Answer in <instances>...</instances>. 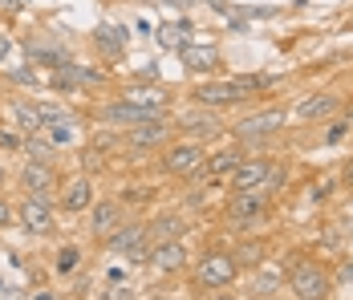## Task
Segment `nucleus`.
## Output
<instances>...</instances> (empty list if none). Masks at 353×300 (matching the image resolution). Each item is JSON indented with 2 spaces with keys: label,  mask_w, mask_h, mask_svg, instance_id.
<instances>
[{
  "label": "nucleus",
  "mask_w": 353,
  "mask_h": 300,
  "mask_svg": "<svg viewBox=\"0 0 353 300\" xmlns=\"http://www.w3.org/2000/svg\"><path fill=\"white\" fill-rule=\"evenodd\" d=\"M106 248L126 256L130 264H146L150 256V239H146V223H122L114 235H106Z\"/></svg>",
  "instance_id": "1a4fd4ad"
},
{
  "label": "nucleus",
  "mask_w": 353,
  "mask_h": 300,
  "mask_svg": "<svg viewBox=\"0 0 353 300\" xmlns=\"http://www.w3.org/2000/svg\"><path fill=\"white\" fill-rule=\"evenodd\" d=\"M8 114H12V122H17V130L25 134H45V118H41V106L29 98H12L8 101Z\"/></svg>",
  "instance_id": "aec40b11"
},
{
  "label": "nucleus",
  "mask_w": 353,
  "mask_h": 300,
  "mask_svg": "<svg viewBox=\"0 0 353 300\" xmlns=\"http://www.w3.org/2000/svg\"><path fill=\"white\" fill-rule=\"evenodd\" d=\"M232 256H236V264H240V268H260V264H264V243L248 239V243H240Z\"/></svg>",
  "instance_id": "cd10ccee"
},
{
  "label": "nucleus",
  "mask_w": 353,
  "mask_h": 300,
  "mask_svg": "<svg viewBox=\"0 0 353 300\" xmlns=\"http://www.w3.org/2000/svg\"><path fill=\"white\" fill-rule=\"evenodd\" d=\"M236 276H240V264H236V256L232 252H208V256H199L195 260V284L203 288V292H219V288H228V284H236Z\"/></svg>",
  "instance_id": "20e7f679"
},
{
  "label": "nucleus",
  "mask_w": 353,
  "mask_h": 300,
  "mask_svg": "<svg viewBox=\"0 0 353 300\" xmlns=\"http://www.w3.org/2000/svg\"><path fill=\"white\" fill-rule=\"evenodd\" d=\"M12 219H17V207L0 195V232H8V228H12Z\"/></svg>",
  "instance_id": "72a5a7b5"
},
{
  "label": "nucleus",
  "mask_w": 353,
  "mask_h": 300,
  "mask_svg": "<svg viewBox=\"0 0 353 300\" xmlns=\"http://www.w3.org/2000/svg\"><path fill=\"white\" fill-rule=\"evenodd\" d=\"M25 154H29L33 163H49V167H53L61 150H57V146H53L45 134H29V138H25Z\"/></svg>",
  "instance_id": "bb28decb"
},
{
  "label": "nucleus",
  "mask_w": 353,
  "mask_h": 300,
  "mask_svg": "<svg viewBox=\"0 0 353 300\" xmlns=\"http://www.w3.org/2000/svg\"><path fill=\"white\" fill-rule=\"evenodd\" d=\"M122 101H130V106H150V110H167V106H171V90H167V86H154V81H146V86H126Z\"/></svg>",
  "instance_id": "412c9836"
},
{
  "label": "nucleus",
  "mask_w": 353,
  "mask_h": 300,
  "mask_svg": "<svg viewBox=\"0 0 353 300\" xmlns=\"http://www.w3.org/2000/svg\"><path fill=\"white\" fill-rule=\"evenodd\" d=\"M187 248H183V239H175V243H154L150 248V256H146V264L154 268L159 276H175V272H183L187 268Z\"/></svg>",
  "instance_id": "a211bd4d"
},
{
  "label": "nucleus",
  "mask_w": 353,
  "mask_h": 300,
  "mask_svg": "<svg viewBox=\"0 0 353 300\" xmlns=\"http://www.w3.org/2000/svg\"><path fill=\"white\" fill-rule=\"evenodd\" d=\"M244 163V150L240 146H228V150H219V154H212L208 163H203V174L208 179H232V170Z\"/></svg>",
  "instance_id": "5701e85b"
},
{
  "label": "nucleus",
  "mask_w": 353,
  "mask_h": 300,
  "mask_svg": "<svg viewBox=\"0 0 353 300\" xmlns=\"http://www.w3.org/2000/svg\"><path fill=\"white\" fill-rule=\"evenodd\" d=\"M175 126L167 118H154V122H139V126H126V146L134 150H154V146H167Z\"/></svg>",
  "instance_id": "2eb2a0df"
},
{
  "label": "nucleus",
  "mask_w": 353,
  "mask_h": 300,
  "mask_svg": "<svg viewBox=\"0 0 353 300\" xmlns=\"http://www.w3.org/2000/svg\"><path fill=\"white\" fill-rule=\"evenodd\" d=\"M17 223H21L29 235H49L57 219H53V207H49V199L25 195V199H21V207H17Z\"/></svg>",
  "instance_id": "f8f14e48"
},
{
  "label": "nucleus",
  "mask_w": 353,
  "mask_h": 300,
  "mask_svg": "<svg viewBox=\"0 0 353 300\" xmlns=\"http://www.w3.org/2000/svg\"><path fill=\"white\" fill-rule=\"evenodd\" d=\"M268 86L264 73H244V77H219V81H199L195 86V106H208V110H232V106H244L252 101L260 90Z\"/></svg>",
  "instance_id": "f257e3e1"
},
{
  "label": "nucleus",
  "mask_w": 353,
  "mask_h": 300,
  "mask_svg": "<svg viewBox=\"0 0 353 300\" xmlns=\"http://www.w3.org/2000/svg\"><path fill=\"white\" fill-rule=\"evenodd\" d=\"M187 232H191L187 219L175 215V211H163V215H154V219L146 223V239H150V248H154V243H175V239H183Z\"/></svg>",
  "instance_id": "6ab92c4d"
},
{
  "label": "nucleus",
  "mask_w": 353,
  "mask_h": 300,
  "mask_svg": "<svg viewBox=\"0 0 353 300\" xmlns=\"http://www.w3.org/2000/svg\"><path fill=\"white\" fill-rule=\"evenodd\" d=\"M53 272L65 276V280L77 276V272H81V248H77V243H61L57 256H53Z\"/></svg>",
  "instance_id": "a878e982"
},
{
  "label": "nucleus",
  "mask_w": 353,
  "mask_h": 300,
  "mask_svg": "<svg viewBox=\"0 0 353 300\" xmlns=\"http://www.w3.org/2000/svg\"><path fill=\"white\" fill-rule=\"evenodd\" d=\"M191 37H195L191 21H179V25H159V29H154V41H159V49H171V53H179V49H183Z\"/></svg>",
  "instance_id": "b1692460"
},
{
  "label": "nucleus",
  "mask_w": 353,
  "mask_h": 300,
  "mask_svg": "<svg viewBox=\"0 0 353 300\" xmlns=\"http://www.w3.org/2000/svg\"><path fill=\"white\" fill-rule=\"evenodd\" d=\"M167 4H175V8H195V4H203V0H167Z\"/></svg>",
  "instance_id": "e433bc0d"
},
{
  "label": "nucleus",
  "mask_w": 353,
  "mask_h": 300,
  "mask_svg": "<svg viewBox=\"0 0 353 300\" xmlns=\"http://www.w3.org/2000/svg\"><path fill=\"white\" fill-rule=\"evenodd\" d=\"M341 110H345V101L337 98V94H309V98L296 101L292 118H296V122H325V118H333V114H341Z\"/></svg>",
  "instance_id": "dca6fc26"
},
{
  "label": "nucleus",
  "mask_w": 353,
  "mask_h": 300,
  "mask_svg": "<svg viewBox=\"0 0 353 300\" xmlns=\"http://www.w3.org/2000/svg\"><path fill=\"white\" fill-rule=\"evenodd\" d=\"M8 183V167H4V159H0V187Z\"/></svg>",
  "instance_id": "ea45409f"
},
{
  "label": "nucleus",
  "mask_w": 353,
  "mask_h": 300,
  "mask_svg": "<svg viewBox=\"0 0 353 300\" xmlns=\"http://www.w3.org/2000/svg\"><path fill=\"white\" fill-rule=\"evenodd\" d=\"M179 61H183L187 73H215V69L223 66L219 45H195V41H187V45L179 49Z\"/></svg>",
  "instance_id": "f3484780"
},
{
  "label": "nucleus",
  "mask_w": 353,
  "mask_h": 300,
  "mask_svg": "<svg viewBox=\"0 0 353 300\" xmlns=\"http://www.w3.org/2000/svg\"><path fill=\"white\" fill-rule=\"evenodd\" d=\"M8 49H12V41H8V33H0V66H4V57H8Z\"/></svg>",
  "instance_id": "f704fd0d"
},
{
  "label": "nucleus",
  "mask_w": 353,
  "mask_h": 300,
  "mask_svg": "<svg viewBox=\"0 0 353 300\" xmlns=\"http://www.w3.org/2000/svg\"><path fill=\"white\" fill-rule=\"evenodd\" d=\"M17 150H25V134L17 126H0V154H17Z\"/></svg>",
  "instance_id": "c85d7f7f"
},
{
  "label": "nucleus",
  "mask_w": 353,
  "mask_h": 300,
  "mask_svg": "<svg viewBox=\"0 0 353 300\" xmlns=\"http://www.w3.org/2000/svg\"><path fill=\"white\" fill-rule=\"evenodd\" d=\"M49 81H53V90H90V86H106V69L65 61L61 69H53Z\"/></svg>",
  "instance_id": "9b49d317"
},
{
  "label": "nucleus",
  "mask_w": 353,
  "mask_h": 300,
  "mask_svg": "<svg viewBox=\"0 0 353 300\" xmlns=\"http://www.w3.org/2000/svg\"><path fill=\"white\" fill-rule=\"evenodd\" d=\"M284 122H288V114H284L281 106H268V110H256V114L240 118V122L232 126V134H236L240 142H256V138H272V134H281Z\"/></svg>",
  "instance_id": "6e6552de"
},
{
  "label": "nucleus",
  "mask_w": 353,
  "mask_h": 300,
  "mask_svg": "<svg viewBox=\"0 0 353 300\" xmlns=\"http://www.w3.org/2000/svg\"><path fill=\"white\" fill-rule=\"evenodd\" d=\"M345 134H350V118H341V122H333V126H329V134H325V142H329V146H337V142H341Z\"/></svg>",
  "instance_id": "473e14b6"
},
{
  "label": "nucleus",
  "mask_w": 353,
  "mask_h": 300,
  "mask_svg": "<svg viewBox=\"0 0 353 300\" xmlns=\"http://www.w3.org/2000/svg\"><path fill=\"white\" fill-rule=\"evenodd\" d=\"M0 300H21V292L17 288H0Z\"/></svg>",
  "instance_id": "4c0bfd02"
},
{
  "label": "nucleus",
  "mask_w": 353,
  "mask_h": 300,
  "mask_svg": "<svg viewBox=\"0 0 353 300\" xmlns=\"http://www.w3.org/2000/svg\"><path fill=\"white\" fill-rule=\"evenodd\" d=\"M272 215V191H236L228 199V219L236 228H260L264 219Z\"/></svg>",
  "instance_id": "423d86ee"
},
{
  "label": "nucleus",
  "mask_w": 353,
  "mask_h": 300,
  "mask_svg": "<svg viewBox=\"0 0 353 300\" xmlns=\"http://www.w3.org/2000/svg\"><path fill=\"white\" fill-rule=\"evenodd\" d=\"M25 53H29V66H45V69H61L65 66V49L61 45H45V41H25Z\"/></svg>",
  "instance_id": "4be33fe9"
},
{
  "label": "nucleus",
  "mask_w": 353,
  "mask_h": 300,
  "mask_svg": "<svg viewBox=\"0 0 353 300\" xmlns=\"http://www.w3.org/2000/svg\"><path fill=\"white\" fill-rule=\"evenodd\" d=\"M4 77L17 81V86H41V77H37L33 69H4Z\"/></svg>",
  "instance_id": "c756f323"
},
{
  "label": "nucleus",
  "mask_w": 353,
  "mask_h": 300,
  "mask_svg": "<svg viewBox=\"0 0 353 300\" xmlns=\"http://www.w3.org/2000/svg\"><path fill=\"white\" fill-rule=\"evenodd\" d=\"M341 280H350L353 284V264H341Z\"/></svg>",
  "instance_id": "58836bf2"
},
{
  "label": "nucleus",
  "mask_w": 353,
  "mask_h": 300,
  "mask_svg": "<svg viewBox=\"0 0 353 300\" xmlns=\"http://www.w3.org/2000/svg\"><path fill=\"white\" fill-rule=\"evenodd\" d=\"M122 223H126V207H122V199H94V207H90V235H94V239L114 235Z\"/></svg>",
  "instance_id": "ddd939ff"
},
{
  "label": "nucleus",
  "mask_w": 353,
  "mask_h": 300,
  "mask_svg": "<svg viewBox=\"0 0 353 300\" xmlns=\"http://www.w3.org/2000/svg\"><path fill=\"white\" fill-rule=\"evenodd\" d=\"M17 183L25 187V195H37V199H53V191H57V174L49 163H21L17 170Z\"/></svg>",
  "instance_id": "4468645a"
},
{
  "label": "nucleus",
  "mask_w": 353,
  "mask_h": 300,
  "mask_svg": "<svg viewBox=\"0 0 353 300\" xmlns=\"http://www.w3.org/2000/svg\"><path fill=\"white\" fill-rule=\"evenodd\" d=\"M150 195H154V191H146V187H126V191H122V207H126V203H150Z\"/></svg>",
  "instance_id": "2f4dec72"
},
{
  "label": "nucleus",
  "mask_w": 353,
  "mask_h": 300,
  "mask_svg": "<svg viewBox=\"0 0 353 300\" xmlns=\"http://www.w3.org/2000/svg\"><path fill=\"white\" fill-rule=\"evenodd\" d=\"M106 300H134V284H126V280H114L106 288Z\"/></svg>",
  "instance_id": "7c9ffc66"
},
{
  "label": "nucleus",
  "mask_w": 353,
  "mask_h": 300,
  "mask_svg": "<svg viewBox=\"0 0 353 300\" xmlns=\"http://www.w3.org/2000/svg\"><path fill=\"white\" fill-rule=\"evenodd\" d=\"M284 183V167L276 159H244L232 170V191H276Z\"/></svg>",
  "instance_id": "f03ea898"
},
{
  "label": "nucleus",
  "mask_w": 353,
  "mask_h": 300,
  "mask_svg": "<svg viewBox=\"0 0 353 300\" xmlns=\"http://www.w3.org/2000/svg\"><path fill=\"white\" fill-rule=\"evenodd\" d=\"M212 300H236V297H228V292H219V297H212Z\"/></svg>",
  "instance_id": "a19ab883"
},
{
  "label": "nucleus",
  "mask_w": 353,
  "mask_h": 300,
  "mask_svg": "<svg viewBox=\"0 0 353 300\" xmlns=\"http://www.w3.org/2000/svg\"><path fill=\"white\" fill-rule=\"evenodd\" d=\"M126 41H130V29H126V25H114V29H98V33H94V45H98L106 57H122Z\"/></svg>",
  "instance_id": "393cba45"
},
{
  "label": "nucleus",
  "mask_w": 353,
  "mask_h": 300,
  "mask_svg": "<svg viewBox=\"0 0 353 300\" xmlns=\"http://www.w3.org/2000/svg\"><path fill=\"white\" fill-rule=\"evenodd\" d=\"M203 163H208V150H203V142H195V138H183V142H167L163 146V174H171V179H195V174H203Z\"/></svg>",
  "instance_id": "7ed1b4c3"
},
{
  "label": "nucleus",
  "mask_w": 353,
  "mask_h": 300,
  "mask_svg": "<svg viewBox=\"0 0 353 300\" xmlns=\"http://www.w3.org/2000/svg\"><path fill=\"white\" fill-rule=\"evenodd\" d=\"M183 138H195V142H203V138H219L223 134V118H219V110H208V106H195V110H183L175 114V122H171Z\"/></svg>",
  "instance_id": "0eeeda50"
},
{
  "label": "nucleus",
  "mask_w": 353,
  "mask_h": 300,
  "mask_svg": "<svg viewBox=\"0 0 353 300\" xmlns=\"http://www.w3.org/2000/svg\"><path fill=\"white\" fill-rule=\"evenodd\" d=\"M288 284H292V300H329L333 276L313 260H296L288 268Z\"/></svg>",
  "instance_id": "39448f33"
},
{
  "label": "nucleus",
  "mask_w": 353,
  "mask_h": 300,
  "mask_svg": "<svg viewBox=\"0 0 353 300\" xmlns=\"http://www.w3.org/2000/svg\"><path fill=\"white\" fill-rule=\"evenodd\" d=\"M57 199H61V211H65V215L90 211L94 199H98V195H94V179H90L85 170H81V174H70V179L61 183V195H57Z\"/></svg>",
  "instance_id": "9d476101"
},
{
  "label": "nucleus",
  "mask_w": 353,
  "mask_h": 300,
  "mask_svg": "<svg viewBox=\"0 0 353 300\" xmlns=\"http://www.w3.org/2000/svg\"><path fill=\"white\" fill-rule=\"evenodd\" d=\"M341 183H345V187H353V159L345 163V170H341Z\"/></svg>",
  "instance_id": "c9c22d12"
}]
</instances>
